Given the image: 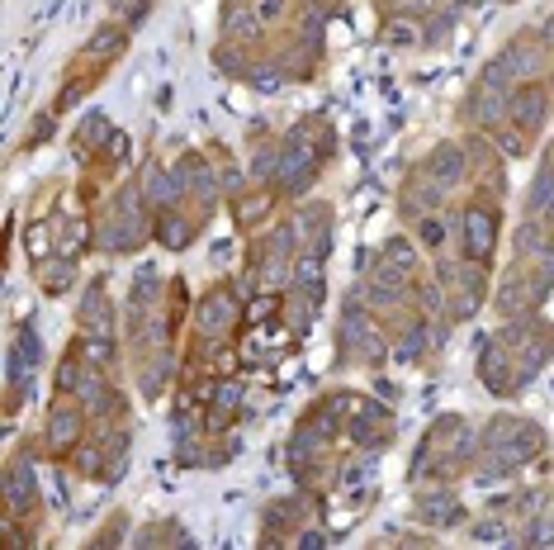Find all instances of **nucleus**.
<instances>
[{"label":"nucleus","mask_w":554,"mask_h":550,"mask_svg":"<svg viewBox=\"0 0 554 550\" xmlns=\"http://www.w3.org/2000/svg\"><path fill=\"white\" fill-rule=\"evenodd\" d=\"M540 437L536 422H521V418H493L488 432H483V475L498 479V475H512L517 465L540 456Z\"/></svg>","instance_id":"obj_1"},{"label":"nucleus","mask_w":554,"mask_h":550,"mask_svg":"<svg viewBox=\"0 0 554 550\" xmlns=\"http://www.w3.org/2000/svg\"><path fill=\"white\" fill-rule=\"evenodd\" d=\"M493 242H498V209L488 200L469 204L465 219H460V247H465V261L483 266V261L493 257Z\"/></svg>","instance_id":"obj_2"},{"label":"nucleus","mask_w":554,"mask_h":550,"mask_svg":"<svg viewBox=\"0 0 554 550\" xmlns=\"http://www.w3.org/2000/svg\"><path fill=\"white\" fill-rule=\"evenodd\" d=\"M545 119H550V91H545L540 81H526V86L512 91V100H507V119H502V124H512L521 138H536V133L545 129Z\"/></svg>","instance_id":"obj_3"},{"label":"nucleus","mask_w":554,"mask_h":550,"mask_svg":"<svg viewBox=\"0 0 554 550\" xmlns=\"http://www.w3.org/2000/svg\"><path fill=\"white\" fill-rule=\"evenodd\" d=\"M81 437V399H67V389H62V399L53 404V418H48V446H72V441Z\"/></svg>","instance_id":"obj_4"},{"label":"nucleus","mask_w":554,"mask_h":550,"mask_svg":"<svg viewBox=\"0 0 554 550\" xmlns=\"http://www.w3.org/2000/svg\"><path fill=\"white\" fill-rule=\"evenodd\" d=\"M29 498H34V470H29V460L19 456L10 460V475H5V503H10V513H19Z\"/></svg>","instance_id":"obj_5"},{"label":"nucleus","mask_w":554,"mask_h":550,"mask_svg":"<svg viewBox=\"0 0 554 550\" xmlns=\"http://www.w3.org/2000/svg\"><path fill=\"white\" fill-rule=\"evenodd\" d=\"M76 275V261L72 257H38V285L48 294H57L67 280Z\"/></svg>","instance_id":"obj_6"},{"label":"nucleus","mask_w":554,"mask_h":550,"mask_svg":"<svg viewBox=\"0 0 554 550\" xmlns=\"http://www.w3.org/2000/svg\"><path fill=\"white\" fill-rule=\"evenodd\" d=\"M195 233H199V223H185L180 214H161V219H157V238L166 242L171 252H180V247L195 238Z\"/></svg>","instance_id":"obj_7"},{"label":"nucleus","mask_w":554,"mask_h":550,"mask_svg":"<svg viewBox=\"0 0 554 550\" xmlns=\"http://www.w3.org/2000/svg\"><path fill=\"white\" fill-rule=\"evenodd\" d=\"M417 513L427 517L431 527H450V517H460V508H455L450 494H422L417 498Z\"/></svg>","instance_id":"obj_8"},{"label":"nucleus","mask_w":554,"mask_h":550,"mask_svg":"<svg viewBox=\"0 0 554 550\" xmlns=\"http://www.w3.org/2000/svg\"><path fill=\"white\" fill-rule=\"evenodd\" d=\"M266 209H270L266 195H247V200H237V219L251 228V223H256V214H266Z\"/></svg>","instance_id":"obj_9"},{"label":"nucleus","mask_w":554,"mask_h":550,"mask_svg":"<svg viewBox=\"0 0 554 550\" xmlns=\"http://www.w3.org/2000/svg\"><path fill=\"white\" fill-rule=\"evenodd\" d=\"M531 546H554V517H536V527L526 532Z\"/></svg>","instance_id":"obj_10"},{"label":"nucleus","mask_w":554,"mask_h":550,"mask_svg":"<svg viewBox=\"0 0 554 550\" xmlns=\"http://www.w3.org/2000/svg\"><path fill=\"white\" fill-rule=\"evenodd\" d=\"M280 5H285V0H256V15H280Z\"/></svg>","instance_id":"obj_11"}]
</instances>
